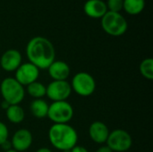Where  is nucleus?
Returning <instances> with one entry per match:
<instances>
[{
    "label": "nucleus",
    "mask_w": 153,
    "mask_h": 152,
    "mask_svg": "<svg viewBox=\"0 0 153 152\" xmlns=\"http://www.w3.org/2000/svg\"><path fill=\"white\" fill-rule=\"evenodd\" d=\"M22 57L17 49L6 50L0 58V67L6 72H15L22 64Z\"/></svg>",
    "instance_id": "nucleus-11"
},
{
    "label": "nucleus",
    "mask_w": 153,
    "mask_h": 152,
    "mask_svg": "<svg viewBox=\"0 0 153 152\" xmlns=\"http://www.w3.org/2000/svg\"><path fill=\"white\" fill-rule=\"evenodd\" d=\"M39 76V70L31 63L27 62L22 64L15 71L14 79L22 86H28L29 84L36 82Z\"/></svg>",
    "instance_id": "nucleus-9"
},
{
    "label": "nucleus",
    "mask_w": 153,
    "mask_h": 152,
    "mask_svg": "<svg viewBox=\"0 0 153 152\" xmlns=\"http://www.w3.org/2000/svg\"><path fill=\"white\" fill-rule=\"evenodd\" d=\"M49 105L42 99H34L30 105V110L32 116L36 118L42 119L47 117Z\"/></svg>",
    "instance_id": "nucleus-15"
},
{
    "label": "nucleus",
    "mask_w": 153,
    "mask_h": 152,
    "mask_svg": "<svg viewBox=\"0 0 153 152\" xmlns=\"http://www.w3.org/2000/svg\"><path fill=\"white\" fill-rule=\"evenodd\" d=\"M49 76L53 81H66L70 75V67L65 61H54L48 68Z\"/></svg>",
    "instance_id": "nucleus-14"
},
{
    "label": "nucleus",
    "mask_w": 153,
    "mask_h": 152,
    "mask_svg": "<svg viewBox=\"0 0 153 152\" xmlns=\"http://www.w3.org/2000/svg\"><path fill=\"white\" fill-rule=\"evenodd\" d=\"M35 152H52V151L48 148H40L39 150H37Z\"/></svg>",
    "instance_id": "nucleus-24"
},
{
    "label": "nucleus",
    "mask_w": 153,
    "mask_h": 152,
    "mask_svg": "<svg viewBox=\"0 0 153 152\" xmlns=\"http://www.w3.org/2000/svg\"><path fill=\"white\" fill-rule=\"evenodd\" d=\"M4 152H18V151H15V150H13V149H10V150L5 151Z\"/></svg>",
    "instance_id": "nucleus-26"
},
{
    "label": "nucleus",
    "mask_w": 153,
    "mask_h": 152,
    "mask_svg": "<svg viewBox=\"0 0 153 152\" xmlns=\"http://www.w3.org/2000/svg\"><path fill=\"white\" fill-rule=\"evenodd\" d=\"M123 4L124 0H108L106 3L108 11L114 13H119L123 9Z\"/></svg>",
    "instance_id": "nucleus-20"
},
{
    "label": "nucleus",
    "mask_w": 153,
    "mask_h": 152,
    "mask_svg": "<svg viewBox=\"0 0 153 152\" xmlns=\"http://www.w3.org/2000/svg\"><path fill=\"white\" fill-rule=\"evenodd\" d=\"M0 92L4 101L9 105H20L25 96L24 87L13 77H6L2 81Z\"/></svg>",
    "instance_id": "nucleus-3"
},
{
    "label": "nucleus",
    "mask_w": 153,
    "mask_h": 152,
    "mask_svg": "<svg viewBox=\"0 0 153 152\" xmlns=\"http://www.w3.org/2000/svg\"><path fill=\"white\" fill-rule=\"evenodd\" d=\"M140 72L142 75L147 80L153 79V59L152 58H145L142 61L140 65Z\"/></svg>",
    "instance_id": "nucleus-19"
},
{
    "label": "nucleus",
    "mask_w": 153,
    "mask_h": 152,
    "mask_svg": "<svg viewBox=\"0 0 153 152\" xmlns=\"http://www.w3.org/2000/svg\"><path fill=\"white\" fill-rule=\"evenodd\" d=\"M96 152H113L107 145H104V146H101V147H100L98 150H97V151Z\"/></svg>",
    "instance_id": "nucleus-23"
},
{
    "label": "nucleus",
    "mask_w": 153,
    "mask_h": 152,
    "mask_svg": "<svg viewBox=\"0 0 153 152\" xmlns=\"http://www.w3.org/2000/svg\"><path fill=\"white\" fill-rule=\"evenodd\" d=\"M47 116L54 124H67L74 116V108L66 100L55 101L49 105Z\"/></svg>",
    "instance_id": "nucleus-6"
},
{
    "label": "nucleus",
    "mask_w": 153,
    "mask_h": 152,
    "mask_svg": "<svg viewBox=\"0 0 153 152\" xmlns=\"http://www.w3.org/2000/svg\"><path fill=\"white\" fill-rule=\"evenodd\" d=\"M70 84L72 90L81 97H89L92 95L96 90V82L94 78L86 72L77 73L73 77Z\"/></svg>",
    "instance_id": "nucleus-5"
},
{
    "label": "nucleus",
    "mask_w": 153,
    "mask_h": 152,
    "mask_svg": "<svg viewBox=\"0 0 153 152\" xmlns=\"http://www.w3.org/2000/svg\"><path fill=\"white\" fill-rule=\"evenodd\" d=\"M26 56L30 63L39 70L48 69L55 61L56 50L50 40L44 37H34L27 44Z\"/></svg>",
    "instance_id": "nucleus-1"
},
{
    "label": "nucleus",
    "mask_w": 153,
    "mask_h": 152,
    "mask_svg": "<svg viewBox=\"0 0 153 152\" xmlns=\"http://www.w3.org/2000/svg\"><path fill=\"white\" fill-rule=\"evenodd\" d=\"M145 7V0H124L123 9L130 15L141 13Z\"/></svg>",
    "instance_id": "nucleus-17"
},
{
    "label": "nucleus",
    "mask_w": 153,
    "mask_h": 152,
    "mask_svg": "<svg viewBox=\"0 0 153 152\" xmlns=\"http://www.w3.org/2000/svg\"><path fill=\"white\" fill-rule=\"evenodd\" d=\"M109 133L110 132L107 125L101 121L93 122L89 128V135L91 139L99 144H103L107 142Z\"/></svg>",
    "instance_id": "nucleus-12"
},
{
    "label": "nucleus",
    "mask_w": 153,
    "mask_h": 152,
    "mask_svg": "<svg viewBox=\"0 0 153 152\" xmlns=\"http://www.w3.org/2000/svg\"><path fill=\"white\" fill-rule=\"evenodd\" d=\"M70 152H89L88 150L82 146H78V145H75L71 151Z\"/></svg>",
    "instance_id": "nucleus-22"
},
{
    "label": "nucleus",
    "mask_w": 153,
    "mask_h": 152,
    "mask_svg": "<svg viewBox=\"0 0 153 152\" xmlns=\"http://www.w3.org/2000/svg\"><path fill=\"white\" fill-rule=\"evenodd\" d=\"M83 11L91 18L101 19L108 12V8L102 0H87L83 5Z\"/></svg>",
    "instance_id": "nucleus-13"
},
{
    "label": "nucleus",
    "mask_w": 153,
    "mask_h": 152,
    "mask_svg": "<svg viewBox=\"0 0 153 152\" xmlns=\"http://www.w3.org/2000/svg\"><path fill=\"white\" fill-rule=\"evenodd\" d=\"M1 106H2V108H4V109H6L10 105H9L8 103H6L5 101H3V103H2V105H1Z\"/></svg>",
    "instance_id": "nucleus-25"
},
{
    "label": "nucleus",
    "mask_w": 153,
    "mask_h": 152,
    "mask_svg": "<svg viewBox=\"0 0 153 152\" xmlns=\"http://www.w3.org/2000/svg\"><path fill=\"white\" fill-rule=\"evenodd\" d=\"M27 93L34 99H42L46 96V86L43 83L36 81L27 86Z\"/></svg>",
    "instance_id": "nucleus-18"
},
{
    "label": "nucleus",
    "mask_w": 153,
    "mask_h": 152,
    "mask_svg": "<svg viewBox=\"0 0 153 152\" xmlns=\"http://www.w3.org/2000/svg\"><path fill=\"white\" fill-rule=\"evenodd\" d=\"M72 93L71 84L67 81H52L46 86V96L55 101H65Z\"/></svg>",
    "instance_id": "nucleus-8"
},
{
    "label": "nucleus",
    "mask_w": 153,
    "mask_h": 152,
    "mask_svg": "<svg viewBox=\"0 0 153 152\" xmlns=\"http://www.w3.org/2000/svg\"><path fill=\"white\" fill-rule=\"evenodd\" d=\"M9 131L5 124L0 121V146L8 140Z\"/></svg>",
    "instance_id": "nucleus-21"
},
{
    "label": "nucleus",
    "mask_w": 153,
    "mask_h": 152,
    "mask_svg": "<svg viewBox=\"0 0 153 152\" xmlns=\"http://www.w3.org/2000/svg\"><path fill=\"white\" fill-rule=\"evenodd\" d=\"M5 115L8 121L14 125L21 124L25 117L24 110L20 105H10L5 109Z\"/></svg>",
    "instance_id": "nucleus-16"
},
{
    "label": "nucleus",
    "mask_w": 153,
    "mask_h": 152,
    "mask_svg": "<svg viewBox=\"0 0 153 152\" xmlns=\"http://www.w3.org/2000/svg\"><path fill=\"white\" fill-rule=\"evenodd\" d=\"M107 146L115 152H126L132 147L133 139L129 133L123 129H116L109 133Z\"/></svg>",
    "instance_id": "nucleus-7"
},
{
    "label": "nucleus",
    "mask_w": 153,
    "mask_h": 152,
    "mask_svg": "<svg viewBox=\"0 0 153 152\" xmlns=\"http://www.w3.org/2000/svg\"><path fill=\"white\" fill-rule=\"evenodd\" d=\"M101 27L107 34L113 37H119L126 32L128 24L120 13L108 11L101 18Z\"/></svg>",
    "instance_id": "nucleus-4"
},
{
    "label": "nucleus",
    "mask_w": 153,
    "mask_h": 152,
    "mask_svg": "<svg viewBox=\"0 0 153 152\" xmlns=\"http://www.w3.org/2000/svg\"><path fill=\"white\" fill-rule=\"evenodd\" d=\"M48 140L56 150L70 151L77 144L78 133L68 124H53L48 130Z\"/></svg>",
    "instance_id": "nucleus-2"
},
{
    "label": "nucleus",
    "mask_w": 153,
    "mask_h": 152,
    "mask_svg": "<svg viewBox=\"0 0 153 152\" xmlns=\"http://www.w3.org/2000/svg\"><path fill=\"white\" fill-rule=\"evenodd\" d=\"M32 141L33 137L31 133L28 129L22 128L13 133L11 140V146L16 151H25L31 146Z\"/></svg>",
    "instance_id": "nucleus-10"
}]
</instances>
